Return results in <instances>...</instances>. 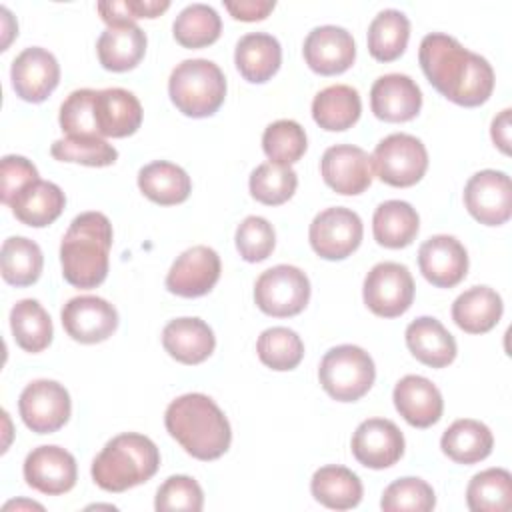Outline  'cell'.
Listing matches in <instances>:
<instances>
[{"mask_svg": "<svg viewBox=\"0 0 512 512\" xmlns=\"http://www.w3.org/2000/svg\"><path fill=\"white\" fill-rule=\"evenodd\" d=\"M418 62L428 82L458 106H480L494 90V70L490 62L466 50L448 34H426L420 42Z\"/></svg>", "mask_w": 512, "mask_h": 512, "instance_id": "1", "label": "cell"}, {"mask_svg": "<svg viewBox=\"0 0 512 512\" xmlns=\"http://www.w3.org/2000/svg\"><path fill=\"white\" fill-rule=\"evenodd\" d=\"M168 434L198 460L220 458L232 442L230 422L206 394L190 392L172 400L164 414Z\"/></svg>", "mask_w": 512, "mask_h": 512, "instance_id": "2", "label": "cell"}, {"mask_svg": "<svg viewBox=\"0 0 512 512\" xmlns=\"http://www.w3.org/2000/svg\"><path fill=\"white\" fill-rule=\"evenodd\" d=\"M112 224L102 212L78 214L60 242L62 276L76 288H96L108 276Z\"/></svg>", "mask_w": 512, "mask_h": 512, "instance_id": "3", "label": "cell"}, {"mask_svg": "<svg viewBox=\"0 0 512 512\" xmlns=\"http://www.w3.org/2000/svg\"><path fill=\"white\" fill-rule=\"evenodd\" d=\"M160 466L156 444L138 432H124L106 442L92 462V480L106 492H124L150 480Z\"/></svg>", "mask_w": 512, "mask_h": 512, "instance_id": "4", "label": "cell"}, {"mask_svg": "<svg viewBox=\"0 0 512 512\" xmlns=\"http://www.w3.org/2000/svg\"><path fill=\"white\" fill-rule=\"evenodd\" d=\"M168 94L184 116L206 118L222 106L226 98V78L212 60H182L170 74Z\"/></svg>", "mask_w": 512, "mask_h": 512, "instance_id": "5", "label": "cell"}, {"mask_svg": "<svg viewBox=\"0 0 512 512\" xmlns=\"http://www.w3.org/2000/svg\"><path fill=\"white\" fill-rule=\"evenodd\" d=\"M318 378L330 398L356 402L372 388L376 368L366 350L354 344H340L330 348L320 360Z\"/></svg>", "mask_w": 512, "mask_h": 512, "instance_id": "6", "label": "cell"}, {"mask_svg": "<svg viewBox=\"0 0 512 512\" xmlns=\"http://www.w3.org/2000/svg\"><path fill=\"white\" fill-rule=\"evenodd\" d=\"M378 178L396 188H408L422 180L428 170V152L422 140L412 134L396 132L382 138L372 154Z\"/></svg>", "mask_w": 512, "mask_h": 512, "instance_id": "7", "label": "cell"}, {"mask_svg": "<svg viewBox=\"0 0 512 512\" xmlns=\"http://www.w3.org/2000/svg\"><path fill=\"white\" fill-rule=\"evenodd\" d=\"M256 306L274 318L300 314L310 300V280L306 272L290 264L264 270L254 284Z\"/></svg>", "mask_w": 512, "mask_h": 512, "instance_id": "8", "label": "cell"}, {"mask_svg": "<svg viewBox=\"0 0 512 512\" xmlns=\"http://www.w3.org/2000/svg\"><path fill=\"white\" fill-rule=\"evenodd\" d=\"M362 296L376 316H402L414 300V278L404 264L378 262L364 278Z\"/></svg>", "mask_w": 512, "mask_h": 512, "instance_id": "9", "label": "cell"}, {"mask_svg": "<svg viewBox=\"0 0 512 512\" xmlns=\"http://www.w3.org/2000/svg\"><path fill=\"white\" fill-rule=\"evenodd\" d=\"M360 216L344 206H334L318 212L310 224L308 240L312 250L324 260H344L362 242Z\"/></svg>", "mask_w": 512, "mask_h": 512, "instance_id": "10", "label": "cell"}, {"mask_svg": "<svg viewBox=\"0 0 512 512\" xmlns=\"http://www.w3.org/2000/svg\"><path fill=\"white\" fill-rule=\"evenodd\" d=\"M18 412L32 432L52 434L70 418V394L56 380H34L22 390L18 398Z\"/></svg>", "mask_w": 512, "mask_h": 512, "instance_id": "11", "label": "cell"}, {"mask_svg": "<svg viewBox=\"0 0 512 512\" xmlns=\"http://www.w3.org/2000/svg\"><path fill=\"white\" fill-rule=\"evenodd\" d=\"M464 206L484 226H500L512 216V182L502 170H480L464 186Z\"/></svg>", "mask_w": 512, "mask_h": 512, "instance_id": "12", "label": "cell"}, {"mask_svg": "<svg viewBox=\"0 0 512 512\" xmlns=\"http://www.w3.org/2000/svg\"><path fill=\"white\" fill-rule=\"evenodd\" d=\"M62 326L66 334L80 344H98L108 340L118 328L116 308L100 296L70 298L62 312Z\"/></svg>", "mask_w": 512, "mask_h": 512, "instance_id": "13", "label": "cell"}, {"mask_svg": "<svg viewBox=\"0 0 512 512\" xmlns=\"http://www.w3.org/2000/svg\"><path fill=\"white\" fill-rule=\"evenodd\" d=\"M320 174L324 182L342 196L362 194L374 178L372 156L352 144L330 146L322 154Z\"/></svg>", "mask_w": 512, "mask_h": 512, "instance_id": "14", "label": "cell"}, {"mask_svg": "<svg viewBox=\"0 0 512 512\" xmlns=\"http://www.w3.org/2000/svg\"><path fill=\"white\" fill-rule=\"evenodd\" d=\"M220 256L210 246H192L184 250L166 274V288L182 298L208 294L220 278Z\"/></svg>", "mask_w": 512, "mask_h": 512, "instance_id": "15", "label": "cell"}, {"mask_svg": "<svg viewBox=\"0 0 512 512\" xmlns=\"http://www.w3.org/2000/svg\"><path fill=\"white\" fill-rule=\"evenodd\" d=\"M302 54L310 70L320 76H334L346 72L354 64L356 44L346 28L326 24L308 32Z\"/></svg>", "mask_w": 512, "mask_h": 512, "instance_id": "16", "label": "cell"}, {"mask_svg": "<svg viewBox=\"0 0 512 512\" xmlns=\"http://www.w3.org/2000/svg\"><path fill=\"white\" fill-rule=\"evenodd\" d=\"M12 88L26 102H44L60 82V66L52 52L40 46L22 50L10 68Z\"/></svg>", "mask_w": 512, "mask_h": 512, "instance_id": "17", "label": "cell"}, {"mask_svg": "<svg viewBox=\"0 0 512 512\" xmlns=\"http://www.w3.org/2000/svg\"><path fill=\"white\" fill-rule=\"evenodd\" d=\"M354 458L372 470L394 466L404 454L402 430L388 418H368L352 434Z\"/></svg>", "mask_w": 512, "mask_h": 512, "instance_id": "18", "label": "cell"}, {"mask_svg": "<svg viewBox=\"0 0 512 512\" xmlns=\"http://www.w3.org/2000/svg\"><path fill=\"white\" fill-rule=\"evenodd\" d=\"M76 478V460L60 446H38L24 460L26 484L42 494H66L74 488Z\"/></svg>", "mask_w": 512, "mask_h": 512, "instance_id": "19", "label": "cell"}, {"mask_svg": "<svg viewBox=\"0 0 512 512\" xmlns=\"http://www.w3.org/2000/svg\"><path fill=\"white\" fill-rule=\"evenodd\" d=\"M422 276L436 288L460 284L468 272V252L462 242L448 234H436L422 242L418 250Z\"/></svg>", "mask_w": 512, "mask_h": 512, "instance_id": "20", "label": "cell"}, {"mask_svg": "<svg viewBox=\"0 0 512 512\" xmlns=\"http://www.w3.org/2000/svg\"><path fill=\"white\" fill-rule=\"evenodd\" d=\"M370 108L384 122H408L422 108V92L406 74H384L370 88Z\"/></svg>", "mask_w": 512, "mask_h": 512, "instance_id": "21", "label": "cell"}, {"mask_svg": "<svg viewBox=\"0 0 512 512\" xmlns=\"http://www.w3.org/2000/svg\"><path fill=\"white\" fill-rule=\"evenodd\" d=\"M392 400L398 414L414 428H430L442 418V394L424 376L408 374L400 378L394 386Z\"/></svg>", "mask_w": 512, "mask_h": 512, "instance_id": "22", "label": "cell"}, {"mask_svg": "<svg viewBox=\"0 0 512 512\" xmlns=\"http://www.w3.org/2000/svg\"><path fill=\"white\" fill-rule=\"evenodd\" d=\"M94 120L102 138L130 136L142 124L140 100L124 88L98 90L94 98Z\"/></svg>", "mask_w": 512, "mask_h": 512, "instance_id": "23", "label": "cell"}, {"mask_svg": "<svg viewBox=\"0 0 512 512\" xmlns=\"http://www.w3.org/2000/svg\"><path fill=\"white\" fill-rule=\"evenodd\" d=\"M164 350L178 362L194 366L204 362L216 348L212 328L200 318H176L162 330Z\"/></svg>", "mask_w": 512, "mask_h": 512, "instance_id": "24", "label": "cell"}, {"mask_svg": "<svg viewBox=\"0 0 512 512\" xmlns=\"http://www.w3.org/2000/svg\"><path fill=\"white\" fill-rule=\"evenodd\" d=\"M404 336L412 356L430 368H444L456 358L458 348L454 336L444 328L440 320L432 316H420L412 320Z\"/></svg>", "mask_w": 512, "mask_h": 512, "instance_id": "25", "label": "cell"}, {"mask_svg": "<svg viewBox=\"0 0 512 512\" xmlns=\"http://www.w3.org/2000/svg\"><path fill=\"white\" fill-rule=\"evenodd\" d=\"M146 34L136 24L108 26L98 42L96 52L102 68L112 72H126L140 64L146 52Z\"/></svg>", "mask_w": 512, "mask_h": 512, "instance_id": "26", "label": "cell"}, {"mask_svg": "<svg viewBox=\"0 0 512 512\" xmlns=\"http://www.w3.org/2000/svg\"><path fill=\"white\" fill-rule=\"evenodd\" d=\"M234 62L244 80L252 84L268 82L280 68V42L266 32H250L236 44Z\"/></svg>", "mask_w": 512, "mask_h": 512, "instance_id": "27", "label": "cell"}, {"mask_svg": "<svg viewBox=\"0 0 512 512\" xmlns=\"http://www.w3.org/2000/svg\"><path fill=\"white\" fill-rule=\"evenodd\" d=\"M66 196L58 184L36 180L24 186L12 200V214L26 226L44 228L52 224L64 210Z\"/></svg>", "mask_w": 512, "mask_h": 512, "instance_id": "28", "label": "cell"}, {"mask_svg": "<svg viewBox=\"0 0 512 512\" xmlns=\"http://www.w3.org/2000/svg\"><path fill=\"white\" fill-rule=\"evenodd\" d=\"M502 298L490 286H472L452 304V320L468 334L490 332L502 318Z\"/></svg>", "mask_w": 512, "mask_h": 512, "instance_id": "29", "label": "cell"}, {"mask_svg": "<svg viewBox=\"0 0 512 512\" xmlns=\"http://www.w3.org/2000/svg\"><path fill=\"white\" fill-rule=\"evenodd\" d=\"M362 112L360 94L348 84H334L320 90L312 100L314 122L328 132L352 128Z\"/></svg>", "mask_w": 512, "mask_h": 512, "instance_id": "30", "label": "cell"}, {"mask_svg": "<svg viewBox=\"0 0 512 512\" xmlns=\"http://www.w3.org/2000/svg\"><path fill=\"white\" fill-rule=\"evenodd\" d=\"M138 188L148 200L160 206H172L190 196L192 180L184 168L168 160H154L140 168Z\"/></svg>", "mask_w": 512, "mask_h": 512, "instance_id": "31", "label": "cell"}, {"mask_svg": "<svg viewBox=\"0 0 512 512\" xmlns=\"http://www.w3.org/2000/svg\"><path fill=\"white\" fill-rule=\"evenodd\" d=\"M492 446L494 436L490 428L472 418L452 422L440 438L442 452L456 464H476L490 456Z\"/></svg>", "mask_w": 512, "mask_h": 512, "instance_id": "32", "label": "cell"}, {"mask_svg": "<svg viewBox=\"0 0 512 512\" xmlns=\"http://www.w3.org/2000/svg\"><path fill=\"white\" fill-rule=\"evenodd\" d=\"M420 230L418 212L404 200H386L378 204L372 216L374 240L384 248H406Z\"/></svg>", "mask_w": 512, "mask_h": 512, "instance_id": "33", "label": "cell"}, {"mask_svg": "<svg viewBox=\"0 0 512 512\" xmlns=\"http://www.w3.org/2000/svg\"><path fill=\"white\" fill-rule=\"evenodd\" d=\"M310 492L326 508L350 510L362 500V482L346 466L328 464L314 472L310 480Z\"/></svg>", "mask_w": 512, "mask_h": 512, "instance_id": "34", "label": "cell"}, {"mask_svg": "<svg viewBox=\"0 0 512 512\" xmlns=\"http://www.w3.org/2000/svg\"><path fill=\"white\" fill-rule=\"evenodd\" d=\"M410 38V20L404 12L386 8L374 16L368 26V52L378 62H392L406 50Z\"/></svg>", "mask_w": 512, "mask_h": 512, "instance_id": "35", "label": "cell"}, {"mask_svg": "<svg viewBox=\"0 0 512 512\" xmlns=\"http://www.w3.org/2000/svg\"><path fill=\"white\" fill-rule=\"evenodd\" d=\"M10 328L16 344L26 352H42L50 346L54 328L48 312L34 298H24L10 310Z\"/></svg>", "mask_w": 512, "mask_h": 512, "instance_id": "36", "label": "cell"}, {"mask_svg": "<svg viewBox=\"0 0 512 512\" xmlns=\"http://www.w3.org/2000/svg\"><path fill=\"white\" fill-rule=\"evenodd\" d=\"M44 256L40 246L24 236H10L2 244V278L12 286H30L42 274Z\"/></svg>", "mask_w": 512, "mask_h": 512, "instance_id": "37", "label": "cell"}, {"mask_svg": "<svg viewBox=\"0 0 512 512\" xmlns=\"http://www.w3.org/2000/svg\"><path fill=\"white\" fill-rule=\"evenodd\" d=\"M472 512H504L512 506V476L504 468H488L472 476L466 488Z\"/></svg>", "mask_w": 512, "mask_h": 512, "instance_id": "38", "label": "cell"}, {"mask_svg": "<svg viewBox=\"0 0 512 512\" xmlns=\"http://www.w3.org/2000/svg\"><path fill=\"white\" fill-rule=\"evenodd\" d=\"M174 38L184 48H204L220 38L222 20L218 12L202 2L188 4L172 24Z\"/></svg>", "mask_w": 512, "mask_h": 512, "instance_id": "39", "label": "cell"}, {"mask_svg": "<svg viewBox=\"0 0 512 512\" xmlns=\"http://www.w3.org/2000/svg\"><path fill=\"white\" fill-rule=\"evenodd\" d=\"M256 352L264 366L286 372L294 370L302 362L304 342L294 330L286 326H272L258 336Z\"/></svg>", "mask_w": 512, "mask_h": 512, "instance_id": "40", "label": "cell"}, {"mask_svg": "<svg viewBox=\"0 0 512 512\" xmlns=\"http://www.w3.org/2000/svg\"><path fill=\"white\" fill-rule=\"evenodd\" d=\"M250 194L256 202L266 206H278L288 202L298 186L296 172L286 164L264 162L250 174Z\"/></svg>", "mask_w": 512, "mask_h": 512, "instance_id": "41", "label": "cell"}, {"mask_svg": "<svg viewBox=\"0 0 512 512\" xmlns=\"http://www.w3.org/2000/svg\"><path fill=\"white\" fill-rule=\"evenodd\" d=\"M52 158L60 162H76L84 166H110L118 160V150L108 144L102 136H66L50 146Z\"/></svg>", "mask_w": 512, "mask_h": 512, "instance_id": "42", "label": "cell"}, {"mask_svg": "<svg viewBox=\"0 0 512 512\" xmlns=\"http://www.w3.org/2000/svg\"><path fill=\"white\" fill-rule=\"evenodd\" d=\"M308 148L306 132L296 120H276L266 126L262 134V150L276 164L298 162Z\"/></svg>", "mask_w": 512, "mask_h": 512, "instance_id": "43", "label": "cell"}, {"mask_svg": "<svg viewBox=\"0 0 512 512\" xmlns=\"http://www.w3.org/2000/svg\"><path fill=\"white\" fill-rule=\"evenodd\" d=\"M436 506L432 486L422 478H398L384 488L380 508L384 512H428Z\"/></svg>", "mask_w": 512, "mask_h": 512, "instance_id": "44", "label": "cell"}, {"mask_svg": "<svg viewBox=\"0 0 512 512\" xmlns=\"http://www.w3.org/2000/svg\"><path fill=\"white\" fill-rule=\"evenodd\" d=\"M98 90L80 88L68 94L60 106V128L66 136H100L94 120V98Z\"/></svg>", "mask_w": 512, "mask_h": 512, "instance_id": "45", "label": "cell"}, {"mask_svg": "<svg viewBox=\"0 0 512 512\" xmlns=\"http://www.w3.org/2000/svg\"><path fill=\"white\" fill-rule=\"evenodd\" d=\"M204 506V492L200 484L184 474H176L166 478L154 500V508L158 512H172V510H186L198 512Z\"/></svg>", "mask_w": 512, "mask_h": 512, "instance_id": "46", "label": "cell"}, {"mask_svg": "<svg viewBox=\"0 0 512 512\" xmlns=\"http://www.w3.org/2000/svg\"><path fill=\"white\" fill-rule=\"evenodd\" d=\"M276 246V232L262 216H246L236 228V248L246 262L266 260Z\"/></svg>", "mask_w": 512, "mask_h": 512, "instance_id": "47", "label": "cell"}, {"mask_svg": "<svg viewBox=\"0 0 512 512\" xmlns=\"http://www.w3.org/2000/svg\"><path fill=\"white\" fill-rule=\"evenodd\" d=\"M0 180H2V188H0V198L2 202L8 206L10 200L30 182L40 180L38 178V170L36 166L24 158V156H16V154H8L2 158L0 162Z\"/></svg>", "mask_w": 512, "mask_h": 512, "instance_id": "48", "label": "cell"}, {"mask_svg": "<svg viewBox=\"0 0 512 512\" xmlns=\"http://www.w3.org/2000/svg\"><path fill=\"white\" fill-rule=\"evenodd\" d=\"M276 2L274 0H226L224 8L232 14V18L242 22H256L264 20L272 10Z\"/></svg>", "mask_w": 512, "mask_h": 512, "instance_id": "49", "label": "cell"}, {"mask_svg": "<svg viewBox=\"0 0 512 512\" xmlns=\"http://www.w3.org/2000/svg\"><path fill=\"white\" fill-rule=\"evenodd\" d=\"M510 108H504L494 120H492V128H490V136L492 142L504 152L510 154Z\"/></svg>", "mask_w": 512, "mask_h": 512, "instance_id": "50", "label": "cell"}, {"mask_svg": "<svg viewBox=\"0 0 512 512\" xmlns=\"http://www.w3.org/2000/svg\"><path fill=\"white\" fill-rule=\"evenodd\" d=\"M134 18H156L170 8L168 0H126Z\"/></svg>", "mask_w": 512, "mask_h": 512, "instance_id": "51", "label": "cell"}]
</instances>
